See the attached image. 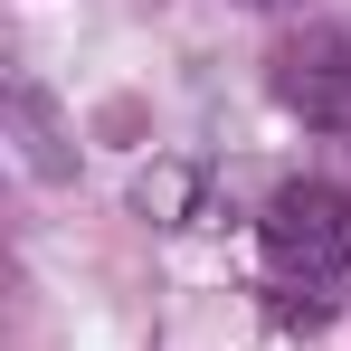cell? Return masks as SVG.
<instances>
[{
  "label": "cell",
  "mask_w": 351,
  "mask_h": 351,
  "mask_svg": "<svg viewBox=\"0 0 351 351\" xmlns=\"http://www.w3.org/2000/svg\"><path fill=\"white\" fill-rule=\"evenodd\" d=\"M247 10H276V0H247Z\"/></svg>",
  "instance_id": "cell-3"
},
{
  "label": "cell",
  "mask_w": 351,
  "mask_h": 351,
  "mask_svg": "<svg viewBox=\"0 0 351 351\" xmlns=\"http://www.w3.org/2000/svg\"><path fill=\"white\" fill-rule=\"evenodd\" d=\"M256 228H266V266L285 285H342L351 276V190H332V180H285Z\"/></svg>",
  "instance_id": "cell-1"
},
{
  "label": "cell",
  "mask_w": 351,
  "mask_h": 351,
  "mask_svg": "<svg viewBox=\"0 0 351 351\" xmlns=\"http://www.w3.org/2000/svg\"><path fill=\"white\" fill-rule=\"evenodd\" d=\"M276 105L313 133H351V29H304L276 48Z\"/></svg>",
  "instance_id": "cell-2"
}]
</instances>
